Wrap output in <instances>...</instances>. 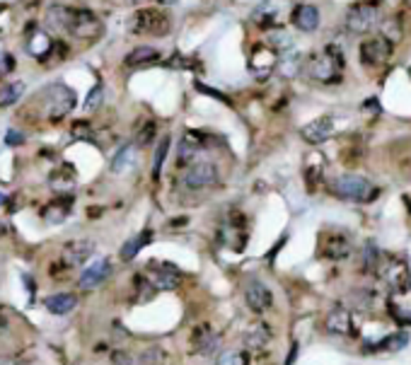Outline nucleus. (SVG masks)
I'll return each mask as SVG.
<instances>
[{
    "instance_id": "nucleus-39",
    "label": "nucleus",
    "mask_w": 411,
    "mask_h": 365,
    "mask_svg": "<svg viewBox=\"0 0 411 365\" xmlns=\"http://www.w3.org/2000/svg\"><path fill=\"white\" fill-rule=\"evenodd\" d=\"M12 68H15V58L10 53L0 51V75H8Z\"/></svg>"
},
{
    "instance_id": "nucleus-8",
    "label": "nucleus",
    "mask_w": 411,
    "mask_h": 365,
    "mask_svg": "<svg viewBox=\"0 0 411 365\" xmlns=\"http://www.w3.org/2000/svg\"><path fill=\"white\" fill-rule=\"evenodd\" d=\"M394 51V44L390 39H385L383 34L380 37H370L360 44V63L365 68H375V66H383V63L390 61Z\"/></svg>"
},
{
    "instance_id": "nucleus-46",
    "label": "nucleus",
    "mask_w": 411,
    "mask_h": 365,
    "mask_svg": "<svg viewBox=\"0 0 411 365\" xmlns=\"http://www.w3.org/2000/svg\"><path fill=\"white\" fill-rule=\"evenodd\" d=\"M3 201H5V194H0V204H3Z\"/></svg>"
},
{
    "instance_id": "nucleus-33",
    "label": "nucleus",
    "mask_w": 411,
    "mask_h": 365,
    "mask_svg": "<svg viewBox=\"0 0 411 365\" xmlns=\"http://www.w3.org/2000/svg\"><path fill=\"white\" fill-rule=\"evenodd\" d=\"M155 133H158V123L148 121L140 126V131L136 133V148H148L155 141Z\"/></svg>"
},
{
    "instance_id": "nucleus-20",
    "label": "nucleus",
    "mask_w": 411,
    "mask_h": 365,
    "mask_svg": "<svg viewBox=\"0 0 411 365\" xmlns=\"http://www.w3.org/2000/svg\"><path fill=\"white\" fill-rule=\"evenodd\" d=\"M409 332H394L390 337H383L378 344L368 346V351L373 353H394V351H402V348L409 346Z\"/></svg>"
},
{
    "instance_id": "nucleus-5",
    "label": "nucleus",
    "mask_w": 411,
    "mask_h": 365,
    "mask_svg": "<svg viewBox=\"0 0 411 365\" xmlns=\"http://www.w3.org/2000/svg\"><path fill=\"white\" fill-rule=\"evenodd\" d=\"M63 32H71L73 37L95 39L102 34V22L90 12V10H63Z\"/></svg>"
},
{
    "instance_id": "nucleus-34",
    "label": "nucleus",
    "mask_w": 411,
    "mask_h": 365,
    "mask_svg": "<svg viewBox=\"0 0 411 365\" xmlns=\"http://www.w3.org/2000/svg\"><path fill=\"white\" fill-rule=\"evenodd\" d=\"M363 269L365 271L380 269V251H378V244L375 242H368L363 247Z\"/></svg>"
},
{
    "instance_id": "nucleus-12",
    "label": "nucleus",
    "mask_w": 411,
    "mask_h": 365,
    "mask_svg": "<svg viewBox=\"0 0 411 365\" xmlns=\"http://www.w3.org/2000/svg\"><path fill=\"white\" fill-rule=\"evenodd\" d=\"M203 133H197V131H187L182 138V143L177 145V167L179 170H187V167H192L194 162H199V152L203 150Z\"/></svg>"
},
{
    "instance_id": "nucleus-11",
    "label": "nucleus",
    "mask_w": 411,
    "mask_h": 365,
    "mask_svg": "<svg viewBox=\"0 0 411 365\" xmlns=\"http://www.w3.org/2000/svg\"><path fill=\"white\" fill-rule=\"evenodd\" d=\"M383 278L385 283L390 285L392 290H397V293H404V290L411 285V274H409V266L404 259H390V261H383Z\"/></svg>"
},
{
    "instance_id": "nucleus-16",
    "label": "nucleus",
    "mask_w": 411,
    "mask_h": 365,
    "mask_svg": "<svg viewBox=\"0 0 411 365\" xmlns=\"http://www.w3.org/2000/svg\"><path fill=\"white\" fill-rule=\"evenodd\" d=\"M111 274V264H109V259H97V261H92L90 266H87L85 271H82V276H80V288L82 290H92V288H97V285H102L107 281V276Z\"/></svg>"
},
{
    "instance_id": "nucleus-1",
    "label": "nucleus",
    "mask_w": 411,
    "mask_h": 365,
    "mask_svg": "<svg viewBox=\"0 0 411 365\" xmlns=\"http://www.w3.org/2000/svg\"><path fill=\"white\" fill-rule=\"evenodd\" d=\"M344 53L334 44H327L322 51H317L315 56L307 58V73L312 80L322 82V85H334L344 75Z\"/></svg>"
},
{
    "instance_id": "nucleus-6",
    "label": "nucleus",
    "mask_w": 411,
    "mask_h": 365,
    "mask_svg": "<svg viewBox=\"0 0 411 365\" xmlns=\"http://www.w3.org/2000/svg\"><path fill=\"white\" fill-rule=\"evenodd\" d=\"M42 100H44V107H46V116L51 121L63 119V116L75 109V92H73L71 87L61 85V82L48 85L46 90L42 92Z\"/></svg>"
},
{
    "instance_id": "nucleus-4",
    "label": "nucleus",
    "mask_w": 411,
    "mask_h": 365,
    "mask_svg": "<svg viewBox=\"0 0 411 365\" xmlns=\"http://www.w3.org/2000/svg\"><path fill=\"white\" fill-rule=\"evenodd\" d=\"M129 29L134 34H150V37H167L170 29H172V22L170 17L163 12V10L155 8H143L131 17Z\"/></svg>"
},
{
    "instance_id": "nucleus-9",
    "label": "nucleus",
    "mask_w": 411,
    "mask_h": 365,
    "mask_svg": "<svg viewBox=\"0 0 411 365\" xmlns=\"http://www.w3.org/2000/svg\"><path fill=\"white\" fill-rule=\"evenodd\" d=\"M182 181L189 191H203V189H208V186H213L215 181H218V170H215L213 162L199 160V162H194L192 167L184 170Z\"/></svg>"
},
{
    "instance_id": "nucleus-2",
    "label": "nucleus",
    "mask_w": 411,
    "mask_h": 365,
    "mask_svg": "<svg viewBox=\"0 0 411 365\" xmlns=\"http://www.w3.org/2000/svg\"><path fill=\"white\" fill-rule=\"evenodd\" d=\"M329 194L341 201H356V204H370L380 194L378 186L363 175L344 172L329 181Z\"/></svg>"
},
{
    "instance_id": "nucleus-15",
    "label": "nucleus",
    "mask_w": 411,
    "mask_h": 365,
    "mask_svg": "<svg viewBox=\"0 0 411 365\" xmlns=\"http://www.w3.org/2000/svg\"><path fill=\"white\" fill-rule=\"evenodd\" d=\"M331 133H334V119L331 116H317V119H312L310 123H305L300 128L302 141L310 143V145L325 143L327 138H331Z\"/></svg>"
},
{
    "instance_id": "nucleus-13",
    "label": "nucleus",
    "mask_w": 411,
    "mask_h": 365,
    "mask_svg": "<svg viewBox=\"0 0 411 365\" xmlns=\"http://www.w3.org/2000/svg\"><path fill=\"white\" fill-rule=\"evenodd\" d=\"M244 300H247V305L254 310V312H266V310H271V305H273L271 290H268L259 278H249L247 283H244Z\"/></svg>"
},
{
    "instance_id": "nucleus-38",
    "label": "nucleus",
    "mask_w": 411,
    "mask_h": 365,
    "mask_svg": "<svg viewBox=\"0 0 411 365\" xmlns=\"http://www.w3.org/2000/svg\"><path fill=\"white\" fill-rule=\"evenodd\" d=\"M383 37L390 39V42H399V37H402V29H399V22L397 19H390V22L383 24Z\"/></svg>"
},
{
    "instance_id": "nucleus-18",
    "label": "nucleus",
    "mask_w": 411,
    "mask_h": 365,
    "mask_svg": "<svg viewBox=\"0 0 411 365\" xmlns=\"http://www.w3.org/2000/svg\"><path fill=\"white\" fill-rule=\"evenodd\" d=\"M92 251H95V242H92V240H73V242H68L66 249H63V259H66V264L77 266L90 259Z\"/></svg>"
},
{
    "instance_id": "nucleus-3",
    "label": "nucleus",
    "mask_w": 411,
    "mask_h": 365,
    "mask_svg": "<svg viewBox=\"0 0 411 365\" xmlns=\"http://www.w3.org/2000/svg\"><path fill=\"white\" fill-rule=\"evenodd\" d=\"M378 24H380L378 3H370V0H365V3H356V5H351L349 12H346V32L356 34V37H360V34H370Z\"/></svg>"
},
{
    "instance_id": "nucleus-43",
    "label": "nucleus",
    "mask_w": 411,
    "mask_h": 365,
    "mask_svg": "<svg viewBox=\"0 0 411 365\" xmlns=\"http://www.w3.org/2000/svg\"><path fill=\"white\" fill-rule=\"evenodd\" d=\"M114 365H131V358L126 353H116L114 356Z\"/></svg>"
},
{
    "instance_id": "nucleus-47",
    "label": "nucleus",
    "mask_w": 411,
    "mask_h": 365,
    "mask_svg": "<svg viewBox=\"0 0 411 365\" xmlns=\"http://www.w3.org/2000/svg\"><path fill=\"white\" fill-rule=\"evenodd\" d=\"M3 10H5V5H0V12H3Z\"/></svg>"
},
{
    "instance_id": "nucleus-19",
    "label": "nucleus",
    "mask_w": 411,
    "mask_h": 365,
    "mask_svg": "<svg viewBox=\"0 0 411 365\" xmlns=\"http://www.w3.org/2000/svg\"><path fill=\"white\" fill-rule=\"evenodd\" d=\"M351 254V240L341 233H331L325 242V256L331 261H341Z\"/></svg>"
},
{
    "instance_id": "nucleus-45",
    "label": "nucleus",
    "mask_w": 411,
    "mask_h": 365,
    "mask_svg": "<svg viewBox=\"0 0 411 365\" xmlns=\"http://www.w3.org/2000/svg\"><path fill=\"white\" fill-rule=\"evenodd\" d=\"M5 233V225H3V220H0V235H3Z\"/></svg>"
},
{
    "instance_id": "nucleus-40",
    "label": "nucleus",
    "mask_w": 411,
    "mask_h": 365,
    "mask_svg": "<svg viewBox=\"0 0 411 365\" xmlns=\"http://www.w3.org/2000/svg\"><path fill=\"white\" fill-rule=\"evenodd\" d=\"M194 87H197L199 92H206V95H210V97H215V100H220V102H225V105H230V100L225 95H220L218 90H208V85H203V82H194Z\"/></svg>"
},
{
    "instance_id": "nucleus-27",
    "label": "nucleus",
    "mask_w": 411,
    "mask_h": 365,
    "mask_svg": "<svg viewBox=\"0 0 411 365\" xmlns=\"http://www.w3.org/2000/svg\"><path fill=\"white\" fill-rule=\"evenodd\" d=\"M134 162H136V145H124L114 155V160H111V172L114 175H124V172H129L134 167Z\"/></svg>"
},
{
    "instance_id": "nucleus-25",
    "label": "nucleus",
    "mask_w": 411,
    "mask_h": 365,
    "mask_svg": "<svg viewBox=\"0 0 411 365\" xmlns=\"http://www.w3.org/2000/svg\"><path fill=\"white\" fill-rule=\"evenodd\" d=\"M150 240H153V233H150V230H143V233L136 235V238H131L129 242H126L124 247H121L119 256H121V259H124V261L136 259V256H138V251L143 249L145 244H150Z\"/></svg>"
},
{
    "instance_id": "nucleus-21",
    "label": "nucleus",
    "mask_w": 411,
    "mask_h": 365,
    "mask_svg": "<svg viewBox=\"0 0 411 365\" xmlns=\"http://www.w3.org/2000/svg\"><path fill=\"white\" fill-rule=\"evenodd\" d=\"M192 344H194V348H197V353L208 356V353H213L215 346H218V337H215L208 324H201V327H197L192 332Z\"/></svg>"
},
{
    "instance_id": "nucleus-29",
    "label": "nucleus",
    "mask_w": 411,
    "mask_h": 365,
    "mask_svg": "<svg viewBox=\"0 0 411 365\" xmlns=\"http://www.w3.org/2000/svg\"><path fill=\"white\" fill-rule=\"evenodd\" d=\"M276 15H278L276 5H271V3H262L257 10H254L252 19H254V22H257L262 29H271V27H273V22H276Z\"/></svg>"
},
{
    "instance_id": "nucleus-7",
    "label": "nucleus",
    "mask_w": 411,
    "mask_h": 365,
    "mask_svg": "<svg viewBox=\"0 0 411 365\" xmlns=\"http://www.w3.org/2000/svg\"><path fill=\"white\" fill-rule=\"evenodd\" d=\"M278 66V51L266 44H254L249 51V73L257 80H266L268 75H273Z\"/></svg>"
},
{
    "instance_id": "nucleus-30",
    "label": "nucleus",
    "mask_w": 411,
    "mask_h": 365,
    "mask_svg": "<svg viewBox=\"0 0 411 365\" xmlns=\"http://www.w3.org/2000/svg\"><path fill=\"white\" fill-rule=\"evenodd\" d=\"M170 143H172V136H163L155 148V157H153V179L158 181L160 175H163V165H165V157L170 152Z\"/></svg>"
},
{
    "instance_id": "nucleus-41",
    "label": "nucleus",
    "mask_w": 411,
    "mask_h": 365,
    "mask_svg": "<svg viewBox=\"0 0 411 365\" xmlns=\"http://www.w3.org/2000/svg\"><path fill=\"white\" fill-rule=\"evenodd\" d=\"M5 143H8L10 148H12V145H22L24 136L19 131H8V133H5Z\"/></svg>"
},
{
    "instance_id": "nucleus-37",
    "label": "nucleus",
    "mask_w": 411,
    "mask_h": 365,
    "mask_svg": "<svg viewBox=\"0 0 411 365\" xmlns=\"http://www.w3.org/2000/svg\"><path fill=\"white\" fill-rule=\"evenodd\" d=\"M102 102H104V87H102V85H95V87L90 90V95H87V100H85V109H87V112L100 109Z\"/></svg>"
},
{
    "instance_id": "nucleus-48",
    "label": "nucleus",
    "mask_w": 411,
    "mask_h": 365,
    "mask_svg": "<svg viewBox=\"0 0 411 365\" xmlns=\"http://www.w3.org/2000/svg\"><path fill=\"white\" fill-rule=\"evenodd\" d=\"M136 3H143V0H136Z\"/></svg>"
},
{
    "instance_id": "nucleus-22",
    "label": "nucleus",
    "mask_w": 411,
    "mask_h": 365,
    "mask_svg": "<svg viewBox=\"0 0 411 365\" xmlns=\"http://www.w3.org/2000/svg\"><path fill=\"white\" fill-rule=\"evenodd\" d=\"M160 61V51L155 46H136L134 51L126 56V66L129 68H143V66H153Z\"/></svg>"
},
{
    "instance_id": "nucleus-31",
    "label": "nucleus",
    "mask_w": 411,
    "mask_h": 365,
    "mask_svg": "<svg viewBox=\"0 0 411 365\" xmlns=\"http://www.w3.org/2000/svg\"><path fill=\"white\" fill-rule=\"evenodd\" d=\"M22 92H24V82H12V85L3 87L0 90V107H12L22 97Z\"/></svg>"
},
{
    "instance_id": "nucleus-26",
    "label": "nucleus",
    "mask_w": 411,
    "mask_h": 365,
    "mask_svg": "<svg viewBox=\"0 0 411 365\" xmlns=\"http://www.w3.org/2000/svg\"><path fill=\"white\" fill-rule=\"evenodd\" d=\"M51 46H53V42L46 32H34L27 44V51H29V56H34V58H46L48 53H51Z\"/></svg>"
},
{
    "instance_id": "nucleus-44",
    "label": "nucleus",
    "mask_w": 411,
    "mask_h": 365,
    "mask_svg": "<svg viewBox=\"0 0 411 365\" xmlns=\"http://www.w3.org/2000/svg\"><path fill=\"white\" fill-rule=\"evenodd\" d=\"M163 5H172V3H177V0H160Z\"/></svg>"
},
{
    "instance_id": "nucleus-28",
    "label": "nucleus",
    "mask_w": 411,
    "mask_h": 365,
    "mask_svg": "<svg viewBox=\"0 0 411 365\" xmlns=\"http://www.w3.org/2000/svg\"><path fill=\"white\" fill-rule=\"evenodd\" d=\"M268 339H271V334H268V329L262 327V324H254V327H249V332L244 334V344H247L249 348H254V351L266 346Z\"/></svg>"
},
{
    "instance_id": "nucleus-32",
    "label": "nucleus",
    "mask_w": 411,
    "mask_h": 365,
    "mask_svg": "<svg viewBox=\"0 0 411 365\" xmlns=\"http://www.w3.org/2000/svg\"><path fill=\"white\" fill-rule=\"evenodd\" d=\"M293 46H295V42H293V37L288 32H283V29H273L271 34V48H276L278 53L281 51H293Z\"/></svg>"
},
{
    "instance_id": "nucleus-10",
    "label": "nucleus",
    "mask_w": 411,
    "mask_h": 365,
    "mask_svg": "<svg viewBox=\"0 0 411 365\" xmlns=\"http://www.w3.org/2000/svg\"><path fill=\"white\" fill-rule=\"evenodd\" d=\"M148 283L155 290H174L182 283V274L174 269L172 264H165V261H153L148 266Z\"/></svg>"
},
{
    "instance_id": "nucleus-24",
    "label": "nucleus",
    "mask_w": 411,
    "mask_h": 365,
    "mask_svg": "<svg viewBox=\"0 0 411 365\" xmlns=\"http://www.w3.org/2000/svg\"><path fill=\"white\" fill-rule=\"evenodd\" d=\"M71 208H73V201L71 199H63V201H53L51 206H46L44 208V220L46 223H51V225H58V223H63V220L68 218V213H71Z\"/></svg>"
},
{
    "instance_id": "nucleus-23",
    "label": "nucleus",
    "mask_w": 411,
    "mask_h": 365,
    "mask_svg": "<svg viewBox=\"0 0 411 365\" xmlns=\"http://www.w3.org/2000/svg\"><path fill=\"white\" fill-rule=\"evenodd\" d=\"M44 305H46V310L51 314H68L71 310H75L77 298L73 293H56V295H48Z\"/></svg>"
},
{
    "instance_id": "nucleus-14",
    "label": "nucleus",
    "mask_w": 411,
    "mask_h": 365,
    "mask_svg": "<svg viewBox=\"0 0 411 365\" xmlns=\"http://www.w3.org/2000/svg\"><path fill=\"white\" fill-rule=\"evenodd\" d=\"M291 19H293V24H295V29H300V32H305V34H312L320 29L322 15H320V8H317V5L300 3L293 8Z\"/></svg>"
},
{
    "instance_id": "nucleus-35",
    "label": "nucleus",
    "mask_w": 411,
    "mask_h": 365,
    "mask_svg": "<svg viewBox=\"0 0 411 365\" xmlns=\"http://www.w3.org/2000/svg\"><path fill=\"white\" fill-rule=\"evenodd\" d=\"M215 365H247V358H244L242 351H235V348H225L218 356V363Z\"/></svg>"
},
{
    "instance_id": "nucleus-17",
    "label": "nucleus",
    "mask_w": 411,
    "mask_h": 365,
    "mask_svg": "<svg viewBox=\"0 0 411 365\" xmlns=\"http://www.w3.org/2000/svg\"><path fill=\"white\" fill-rule=\"evenodd\" d=\"M327 329L336 337H351L356 332V324H354V314L351 310L346 308H334L329 314H327Z\"/></svg>"
},
{
    "instance_id": "nucleus-42",
    "label": "nucleus",
    "mask_w": 411,
    "mask_h": 365,
    "mask_svg": "<svg viewBox=\"0 0 411 365\" xmlns=\"http://www.w3.org/2000/svg\"><path fill=\"white\" fill-rule=\"evenodd\" d=\"M73 136L75 138H90V126L82 121H77L75 126H73Z\"/></svg>"
},
{
    "instance_id": "nucleus-36",
    "label": "nucleus",
    "mask_w": 411,
    "mask_h": 365,
    "mask_svg": "<svg viewBox=\"0 0 411 365\" xmlns=\"http://www.w3.org/2000/svg\"><path fill=\"white\" fill-rule=\"evenodd\" d=\"M51 184H53V189H71V186H73V172L68 170V167H63V170L53 172V175H51Z\"/></svg>"
}]
</instances>
